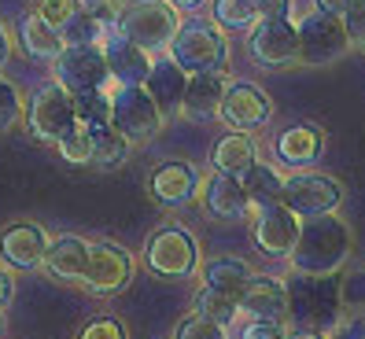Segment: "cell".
Listing matches in <instances>:
<instances>
[{"mask_svg":"<svg viewBox=\"0 0 365 339\" xmlns=\"http://www.w3.org/2000/svg\"><path fill=\"white\" fill-rule=\"evenodd\" d=\"M236 313H240V310H236V299H229V295L207 291V288L196 295V317H203V321H210V325L225 328Z\"/></svg>","mask_w":365,"mask_h":339,"instance_id":"29","label":"cell"},{"mask_svg":"<svg viewBox=\"0 0 365 339\" xmlns=\"http://www.w3.org/2000/svg\"><path fill=\"white\" fill-rule=\"evenodd\" d=\"M214 23L222 30L244 33L259 23V8H255V0H214Z\"/></svg>","mask_w":365,"mask_h":339,"instance_id":"28","label":"cell"},{"mask_svg":"<svg viewBox=\"0 0 365 339\" xmlns=\"http://www.w3.org/2000/svg\"><path fill=\"white\" fill-rule=\"evenodd\" d=\"M236 310L255 317V321H273L281 325L288 317V288L277 277H255L244 284V291L236 295Z\"/></svg>","mask_w":365,"mask_h":339,"instance_id":"15","label":"cell"},{"mask_svg":"<svg viewBox=\"0 0 365 339\" xmlns=\"http://www.w3.org/2000/svg\"><path fill=\"white\" fill-rule=\"evenodd\" d=\"M343 295H347V303H365V273H354L347 288H343Z\"/></svg>","mask_w":365,"mask_h":339,"instance_id":"39","label":"cell"},{"mask_svg":"<svg viewBox=\"0 0 365 339\" xmlns=\"http://www.w3.org/2000/svg\"><path fill=\"white\" fill-rule=\"evenodd\" d=\"M247 281H251V269L240 259H210L203 266V288L218 291V295H229V299H236Z\"/></svg>","mask_w":365,"mask_h":339,"instance_id":"23","label":"cell"},{"mask_svg":"<svg viewBox=\"0 0 365 339\" xmlns=\"http://www.w3.org/2000/svg\"><path fill=\"white\" fill-rule=\"evenodd\" d=\"M255 244L266 254H277V259H288L295 240H299V218L288 207L273 203V207H259L255 210Z\"/></svg>","mask_w":365,"mask_h":339,"instance_id":"13","label":"cell"},{"mask_svg":"<svg viewBox=\"0 0 365 339\" xmlns=\"http://www.w3.org/2000/svg\"><path fill=\"white\" fill-rule=\"evenodd\" d=\"M288 4L292 0H255L259 19H288Z\"/></svg>","mask_w":365,"mask_h":339,"instance_id":"38","label":"cell"},{"mask_svg":"<svg viewBox=\"0 0 365 339\" xmlns=\"http://www.w3.org/2000/svg\"><path fill=\"white\" fill-rule=\"evenodd\" d=\"M122 11H125V0H81V15L100 23V26H107V30L118 26Z\"/></svg>","mask_w":365,"mask_h":339,"instance_id":"32","label":"cell"},{"mask_svg":"<svg viewBox=\"0 0 365 339\" xmlns=\"http://www.w3.org/2000/svg\"><path fill=\"white\" fill-rule=\"evenodd\" d=\"M225 89H229V78H222V74H196V78H188L185 93H181V115L192 118V122L218 118Z\"/></svg>","mask_w":365,"mask_h":339,"instance_id":"18","label":"cell"},{"mask_svg":"<svg viewBox=\"0 0 365 339\" xmlns=\"http://www.w3.org/2000/svg\"><path fill=\"white\" fill-rule=\"evenodd\" d=\"M166 8H174V11H196V8H203L207 0H163Z\"/></svg>","mask_w":365,"mask_h":339,"instance_id":"43","label":"cell"},{"mask_svg":"<svg viewBox=\"0 0 365 339\" xmlns=\"http://www.w3.org/2000/svg\"><path fill=\"white\" fill-rule=\"evenodd\" d=\"M185 74L174 67V63H155L152 71H148V81H144V93L155 100V108L166 111V108H181V93H185Z\"/></svg>","mask_w":365,"mask_h":339,"instance_id":"24","label":"cell"},{"mask_svg":"<svg viewBox=\"0 0 365 339\" xmlns=\"http://www.w3.org/2000/svg\"><path fill=\"white\" fill-rule=\"evenodd\" d=\"M48 236L37 221H11L0 232V259L11 269H37L45 259Z\"/></svg>","mask_w":365,"mask_h":339,"instance_id":"16","label":"cell"},{"mask_svg":"<svg viewBox=\"0 0 365 339\" xmlns=\"http://www.w3.org/2000/svg\"><path fill=\"white\" fill-rule=\"evenodd\" d=\"M148 188H152V196L163 207H185V203H192V196H196L200 174H196L192 162H181V159L178 162H163V166H155Z\"/></svg>","mask_w":365,"mask_h":339,"instance_id":"17","label":"cell"},{"mask_svg":"<svg viewBox=\"0 0 365 339\" xmlns=\"http://www.w3.org/2000/svg\"><path fill=\"white\" fill-rule=\"evenodd\" d=\"M130 45H137L144 56L152 52H166L174 45V37L181 30V19L174 8H166L163 0H133V4H125L118 26H115Z\"/></svg>","mask_w":365,"mask_h":339,"instance_id":"1","label":"cell"},{"mask_svg":"<svg viewBox=\"0 0 365 339\" xmlns=\"http://www.w3.org/2000/svg\"><path fill=\"white\" fill-rule=\"evenodd\" d=\"M19 37H23V48L34 56V59H59L63 52V37L59 30H52L45 19H37V15H26L23 19V26H19Z\"/></svg>","mask_w":365,"mask_h":339,"instance_id":"25","label":"cell"},{"mask_svg":"<svg viewBox=\"0 0 365 339\" xmlns=\"http://www.w3.org/2000/svg\"><path fill=\"white\" fill-rule=\"evenodd\" d=\"M174 339H225V328H218V325H210V321H203V317H185V321L178 325V332H174Z\"/></svg>","mask_w":365,"mask_h":339,"instance_id":"35","label":"cell"},{"mask_svg":"<svg viewBox=\"0 0 365 339\" xmlns=\"http://www.w3.org/2000/svg\"><path fill=\"white\" fill-rule=\"evenodd\" d=\"M240 339H288V332L281 325H273V321H251Z\"/></svg>","mask_w":365,"mask_h":339,"instance_id":"37","label":"cell"},{"mask_svg":"<svg viewBox=\"0 0 365 339\" xmlns=\"http://www.w3.org/2000/svg\"><path fill=\"white\" fill-rule=\"evenodd\" d=\"M81 11V0H37V19H45L52 30H63Z\"/></svg>","mask_w":365,"mask_h":339,"instance_id":"31","label":"cell"},{"mask_svg":"<svg viewBox=\"0 0 365 339\" xmlns=\"http://www.w3.org/2000/svg\"><path fill=\"white\" fill-rule=\"evenodd\" d=\"M144 262L152 273H159V277H188V273L196 269V244H192V236L185 229L166 225L148 240Z\"/></svg>","mask_w":365,"mask_h":339,"instance_id":"9","label":"cell"},{"mask_svg":"<svg viewBox=\"0 0 365 339\" xmlns=\"http://www.w3.org/2000/svg\"><path fill=\"white\" fill-rule=\"evenodd\" d=\"M111 130L125 140H152L163 130V111L155 108V100L140 89H111Z\"/></svg>","mask_w":365,"mask_h":339,"instance_id":"5","label":"cell"},{"mask_svg":"<svg viewBox=\"0 0 365 339\" xmlns=\"http://www.w3.org/2000/svg\"><path fill=\"white\" fill-rule=\"evenodd\" d=\"M56 85H59V89H67L71 96L111 89V74H107L103 52L93 48V45L63 48L59 59H56Z\"/></svg>","mask_w":365,"mask_h":339,"instance_id":"6","label":"cell"},{"mask_svg":"<svg viewBox=\"0 0 365 339\" xmlns=\"http://www.w3.org/2000/svg\"><path fill=\"white\" fill-rule=\"evenodd\" d=\"M11 299H15V281H11L8 269H0V310H8Z\"/></svg>","mask_w":365,"mask_h":339,"instance_id":"40","label":"cell"},{"mask_svg":"<svg viewBox=\"0 0 365 339\" xmlns=\"http://www.w3.org/2000/svg\"><path fill=\"white\" fill-rule=\"evenodd\" d=\"M343 203V188L325 174H295L281 188V207H288L295 218H332Z\"/></svg>","mask_w":365,"mask_h":339,"instance_id":"4","label":"cell"},{"mask_svg":"<svg viewBox=\"0 0 365 339\" xmlns=\"http://www.w3.org/2000/svg\"><path fill=\"white\" fill-rule=\"evenodd\" d=\"M85 251L89 244L78 240V236H59L45 247V259H41V269L48 273L52 281L63 284H81V273H85Z\"/></svg>","mask_w":365,"mask_h":339,"instance_id":"19","label":"cell"},{"mask_svg":"<svg viewBox=\"0 0 365 339\" xmlns=\"http://www.w3.org/2000/svg\"><path fill=\"white\" fill-rule=\"evenodd\" d=\"M351 236L336 218H314L299 225V240L292 247V266L303 273H332L343 259H347Z\"/></svg>","mask_w":365,"mask_h":339,"instance_id":"2","label":"cell"},{"mask_svg":"<svg viewBox=\"0 0 365 339\" xmlns=\"http://www.w3.org/2000/svg\"><path fill=\"white\" fill-rule=\"evenodd\" d=\"M251 59L259 67H288L299 59V37L288 19H262L251 30Z\"/></svg>","mask_w":365,"mask_h":339,"instance_id":"11","label":"cell"},{"mask_svg":"<svg viewBox=\"0 0 365 339\" xmlns=\"http://www.w3.org/2000/svg\"><path fill=\"white\" fill-rule=\"evenodd\" d=\"M295 37H299V59H310V63H332L347 48V33H343L339 19L321 15V11L307 15L299 23Z\"/></svg>","mask_w":365,"mask_h":339,"instance_id":"10","label":"cell"},{"mask_svg":"<svg viewBox=\"0 0 365 339\" xmlns=\"http://www.w3.org/2000/svg\"><path fill=\"white\" fill-rule=\"evenodd\" d=\"M19 118H23V96L11 81L0 78V133H8Z\"/></svg>","mask_w":365,"mask_h":339,"instance_id":"33","label":"cell"},{"mask_svg":"<svg viewBox=\"0 0 365 339\" xmlns=\"http://www.w3.org/2000/svg\"><path fill=\"white\" fill-rule=\"evenodd\" d=\"M314 4H317V11H321V15H332V19H336V15L347 11V8L354 4V0H314Z\"/></svg>","mask_w":365,"mask_h":339,"instance_id":"42","label":"cell"},{"mask_svg":"<svg viewBox=\"0 0 365 339\" xmlns=\"http://www.w3.org/2000/svg\"><path fill=\"white\" fill-rule=\"evenodd\" d=\"M259 162L255 159V140L247 133H225L214 147V170H218L222 177H236L244 181V174Z\"/></svg>","mask_w":365,"mask_h":339,"instance_id":"22","label":"cell"},{"mask_svg":"<svg viewBox=\"0 0 365 339\" xmlns=\"http://www.w3.org/2000/svg\"><path fill=\"white\" fill-rule=\"evenodd\" d=\"M288 339H321V335H317V332H292Z\"/></svg>","mask_w":365,"mask_h":339,"instance_id":"45","label":"cell"},{"mask_svg":"<svg viewBox=\"0 0 365 339\" xmlns=\"http://www.w3.org/2000/svg\"><path fill=\"white\" fill-rule=\"evenodd\" d=\"M8 56H11V45H8V33H4V26H0V67L8 63Z\"/></svg>","mask_w":365,"mask_h":339,"instance_id":"44","label":"cell"},{"mask_svg":"<svg viewBox=\"0 0 365 339\" xmlns=\"http://www.w3.org/2000/svg\"><path fill=\"white\" fill-rule=\"evenodd\" d=\"M332 339H365V321H347L332 332Z\"/></svg>","mask_w":365,"mask_h":339,"instance_id":"41","label":"cell"},{"mask_svg":"<svg viewBox=\"0 0 365 339\" xmlns=\"http://www.w3.org/2000/svg\"><path fill=\"white\" fill-rule=\"evenodd\" d=\"M78 339H125V328H122V321H115V317H96V321H89L81 328Z\"/></svg>","mask_w":365,"mask_h":339,"instance_id":"36","label":"cell"},{"mask_svg":"<svg viewBox=\"0 0 365 339\" xmlns=\"http://www.w3.org/2000/svg\"><path fill=\"white\" fill-rule=\"evenodd\" d=\"M100 52H103V63H107V74H111V85H118V89H140L148 81L152 59H148L137 45H130L118 30H107Z\"/></svg>","mask_w":365,"mask_h":339,"instance_id":"12","label":"cell"},{"mask_svg":"<svg viewBox=\"0 0 365 339\" xmlns=\"http://www.w3.org/2000/svg\"><path fill=\"white\" fill-rule=\"evenodd\" d=\"M170 52V63L185 74H218L225 67V37L207 26V23H188L178 30L174 45L166 48Z\"/></svg>","mask_w":365,"mask_h":339,"instance_id":"3","label":"cell"},{"mask_svg":"<svg viewBox=\"0 0 365 339\" xmlns=\"http://www.w3.org/2000/svg\"><path fill=\"white\" fill-rule=\"evenodd\" d=\"M59 155L74 162V166H89L93 159V137H89V125L85 122H74V130L59 140Z\"/></svg>","mask_w":365,"mask_h":339,"instance_id":"30","label":"cell"},{"mask_svg":"<svg viewBox=\"0 0 365 339\" xmlns=\"http://www.w3.org/2000/svg\"><path fill=\"white\" fill-rule=\"evenodd\" d=\"M269 115H273V103L255 85H229L222 96V108H218V118L232 125V133L259 130V125L269 122Z\"/></svg>","mask_w":365,"mask_h":339,"instance_id":"14","label":"cell"},{"mask_svg":"<svg viewBox=\"0 0 365 339\" xmlns=\"http://www.w3.org/2000/svg\"><path fill=\"white\" fill-rule=\"evenodd\" d=\"M26 122H30V133L41 140V144H59L74 130V96L59 85H45L34 100H30V111H26Z\"/></svg>","mask_w":365,"mask_h":339,"instance_id":"8","label":"cell"},{"mask_svg":"<svg viewBox=\"0 0 365 339\" xmlns=\"http://www.w3.org/2000/svg\"><path fill=\"white\" fill-rule=\"evenodd\" d=\"M339 26H343V33H347V45L365 48V0H354V4L343 11Z\"/></svg>","mask_w":365,"mask_h":339,"instance_id":"34","label":"cell"},{"mask_svg":"<svg viewBox=\"0 0 365 339\" xmlns=\"http://www.w3.org/2000/svg\"><path fill=\"white\" fill-rule=\"evenodd\" d=\"M203 203L214 218H240L251 210L247 203V192H244V184L236 181V177H222V174H214L203 188Z\"/></svg>","mask_w":365,"mask_h":339,"instance_id":"21","label":"cell"},{"mask_svg":"<svg viewBox=\"0 0 365 339\" xmlns=\"http://www.w3.org/2000/svg\"><path fill=\"white\" fill-rule=\"evenodd\" d=\"M277 152L288 166H310L325 152V133L314 130V125H292L277 137Z\"/></svg>","mask_w":365,"mask_h":339,"instance_id":"20","label":"cell"},{"mask_svg":"<svg viewBox=\"0 0 365 339\" xmlns=\"http://www.w3.org/2000/svg\"><path fill=\"white\" fill-rule=\"evenodd\" d=\"M244 192H247V203L259 210V207H273V203H281V188H284V177L277 174L273 166H262V162H255L247 174H244Z\"/></svg>","mask_w":365,"mask_h":339,"instance_id":"26","label":"cell"},{"mask_svg":"<svg viewBox=\"0 0 365 339\" xmlns=\"http://www.w3.org/2000/svg\"><path fill=\"white\" fill-rule=\"evenodd\" d=\"M89 137H93V159L89 166L96 170H115L130 159V140L118 137L111 125H89Z\"/></svg>","mask_w":365,"mask_h":339,"instance_id":"27","label":"cell"},{"mask_svg":"<svg viewBox=\"0 0 365 339\" xmlns=\"http://www.w3.org/2000/svg\"><path fill=\"white\" fill-rule=\"evenodd\" d=\"M0 332H4V310H0Z\"/></svg>","mask_w":365,"mask_h":339,"instance_id":"46","label":"cell"},{"mask_svg":"<svg viewBox=\"0 0 365 339\" xmlns=\"http://www.w3.org/2000/svg\"><path fill=\"white\" fill-rule=\"evenodd\" d=\"M133 277V254L118 244H89L85 251L81 288L93 295H115Z\"/></svg>","mask_w":365,"mask_h":339,"instance_id":"7","label":"cell"}]
</instances>
